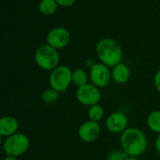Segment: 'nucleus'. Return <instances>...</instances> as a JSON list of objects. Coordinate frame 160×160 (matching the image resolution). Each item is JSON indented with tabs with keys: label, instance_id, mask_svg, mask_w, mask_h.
<instances>
[{
	"label": "nucleus",
	"instance_id": "nucleus-19",
	"mask_svg": "<svg viewBox=\"0 0 160 160\" xmlns=\"http://www.w3.org/2000/svg\"><path fill=\"white\" fill-rule=\"evenodd\" d=\"M154 85H155V88L157 89V91L160 93V69L156 73V74L154 76Z\"/></svg>",
	"mask_w": 160,
	"mask_h": 160
},
{
	"label": "nucleus",
	"instance_id": "nucleus-4",
	"mask_svg": "<svg viewBox=\"0 0 160 160\" xmlns=\"http://www.w3.org/2000/svg\"><path fill=\"white\" fill-rule=\"evenodd\" d=\"M30 147V140L23 133H16L6 138L3 143V150L7 157H19L24 155Z\"/></svg>",
	"mask_w": 160,
	"mask_h": 160
},
{
	"label": "nucleus",
	"instance_id": "nucleus-8",
	"mask_svg": "<svg viewBox=\"0 0 160 160\" xmlns=\"http://www.w3.org/2000/svg\"><path fill=\"white\" fill-rule=\"evenodd\" d=\"M46 40L47 43L56 50L63 49L68 46L70 41V33L65 27H53L48 32Z\"/></svg>",
	"mask_w": 160,
	"mask_h": 160
},
{
	"label": "nucleus",
	"instance_id": "nucleus-21",
	"mask_svg": "<svg viewBox=\"0 0 160 160\" xmlns=\"http://www.w3.org/2000/svg\"><path fill=\"white\" fill-rule=\"evenodd\" d=\"M155 148H156L157 152L160 155V134L157 137V139L155 141Z\"/></svg>",
	"mask_w": 160,
	"mask_h": 160
},
{
	"label": "nucleus",
	"instance_id": "nucleus-6",
	"mask_svg": "<svg viewBox=\"0 0 160 160\" xmlns=\"http://www.w3.org/2000/svg\"><path fill=\"white\" fill-rule=\"evenodd\" d=\"M76 99L82 106L90 108L92 106L99 104L101 100V92L99 88L88 83L77 89Z\"/></svg>",
	"mask_w": 160,
	"mask_h": 160
},
{
	"label": "nucleus",
	"instance_id": "nucleus-3",
	"mask_svg": "<svg viewBox=\"0 0 160 160\" xmlns=\"http://www.w3.org/2000/svg\"><path fill=\"white\" fill-rule=\"evenodd\" d=\"M34 58L37 65L44 71L52 72L59 66L60 55L58 50L52 47L48 43L38 46L35 51Z\"/></svg>",
	"mask_w": 160,
	"mask_h": 160
},
{
	"label": "nucleus",
	"instance_id": "nucleus-5",
	"mask_svg": "<svg viewBox=\"0 0 160 160\" xmlns=\"http://www.w3.org/2000/svg\"><path fill=\"white\" fill-rule=\"evenodd\" d=\"M72 71L66 65H59L52 70L49 76L50 88L57 92H65L72 84Z\"/></svg>",
	"mask_w": 160,
	"mask_h": 160
},
{
	"label": "nucleus",
	"instance_id": "nucleus-16",
	"mask_svg": "<svg viewBox=\"0 0 160 160\" xmlns=\"http://www.w3.org/2000/svg\"><path fill=\"white\" fill-rule=\"evenodd\" d=\"M104 108L101 105L98 104L95 106H92L88 109V118L90 121L98 123L104 118Z\"/></svg>",
	"mask_w": 160,
	"mask_h": 160
},
{
	"label": "nucleus",
	"instance_id": "nucleus-9",
	"mask_svg": "<svg viewBox=\"0 0 160 160\" xmlns=\"http://www.w3.org/2000/svg\"><path fill=\"white\" fill-rule=\"evenodd\" d=\"M106 128L113 134H122L128 125V118L122 111H115L110 114L105 122Z\"/></svg>",
	"mask_w": 160,
	"mask_h": 160
},
{
	"label": "nucleus",
	"instance_id": "nucleus-14",
	"mask_svg": "<svg viewBox=\"0 0 160 160\" xmlns=\"http://www.w3.org/2000/svg\"><path fill=\"white\" fill-rule=\"evenodd\" d=\"M56 0H41L38 4V9L43 15H52L58 8Z\"/></svg>",
	"mask_w": 160,
	"mask_h": 160
},
{
	"label": "nucleus",
	"instance_id": "nucleus-22",
	"mask_svg": "<svg viewBox=\"0 0 160 160\" xmlns=\"http://www.w3.org/2000/svg\"><path fill=\"white\" fill-rule=\"evenodd\" d=\"M3 160H19L17 157H6Z\"/></svg>",
	"mask_w": 160,
	"mask_h": 160
},
{
	"label": "nucleus",
	"instance_id": "nucleus-18",
	"mask_svg": "<svg viewBox=\"0 0 160 160\" xmlns=\"http://www.w3.org/2000/svg\"><path fill=\"white\" fill-rule=\"evenodd\" d=\"M128 158V155L121 149H116L112 151L106 157V160H126Z\"/></svg>",
	"mask_w": 160,
	"mask_h": 160
},
{
	"label": "nucleus",
	"instance_id": "nucleus-10",
	"mask_svg": "<svg viewBox=\"0 0 160 160\" xmlns=\"http://www.w3.org/2000/svg\"><path fill=\"white\" fill-rule=\"evenodd\" d=\"M101 133V127L98 123L93 121H86L82 123L78 130V136L83 142H94L96 141Z\"/></svg>",
	"mask_w": 160,
	"mask_h": 160
},
{
	"label": "nucleus",
	"instance_id": "nucleus-23",
	"mask_svg": "<svg viewBox=\"0 0 160 160\" xmlns=\"http://www.w3.org/2000/svg\"><path fill=\"white\" fill-rule=\"evenodd\" d=\"M126 160H139L138 157H128V158Z\"/></svg>",
	"mask_w": 160,
	"mask_h": 160
},
{
	"label": "nucleus",
	"instance_id": "nucleus-7",
	"mask_svg": "<svg viewBox=\"0 0 160 160\" xmlns=\"http://www.w3.org/2000/svg\"><path fill=\"white\" fill-rule=\"evenodd\" d=\"M89 78L91 84L98 88H104L108 86L112 78V70L110 67L106 66L101 62L96 63L92 68H90Z\"/></svg>",
	"mask_w": 160,
	"mask_h": 160
},
{
	"label": "nucleus",
	"instance_id": "nucleus-11",
	"mask_svg": "<svg viewBox=\"0 0 160 160\" xmlns=\"http://www.w3.org/2000/svg\"><path fill=\"white\" fill-rule=\"evenodd\" d=\"M19 122L13 116H3L0 119V136L4 138L10 137L18 133Z\"/></svg>",
	"mask_w": 160,
	"mask_h": 160
},
{
	"label": "nucleus",
	"instance_id": "nucleus-2",
	"mask_svg": "<svg viewBox=\"0 0 160 160\" xmlns=\"http://www.w3.org/2000/svg\"><path fill=\"white\" fill-rule=\"evenodd\" d=\"M98 60L110 68H113L123 60V49L118 41L111 38L101 39L96 45Z\"/></svg>",
	"mask_w": 160,
	"mask_h": 160
},
{
	"label": "nucleus",
	"instance_id": "nucleus-13",
	"mask_svg": "<svg viewBox=\"0 0 160 160\" xmlns=\"http://www.w3.org/2000/svg\"><path fill=\"white\" fill-rule=\"evenodd\" d=\"M146 124L148 128L154 133L160 134V110L152 111L146 120Z\"/></svg>",
	"mask_w": 160,
	"mask_h": 160
},
{
	"label": "nucleus",
	"instance_id": "nucleus-15",
	"mask_svg": "<svg viewBox=\"0 0 160 160\" xmlns=\"http://www.w3.org/2000/svg\"><path fill=\"white\" fill-rule=\"evenodd\" d=\"M89 79V74L83 69H76L72 73V84L78 88L88 84Z\"/></svg>",
	"mask_w": 160,
	"mask_h": 160
},
{
	"label": "nucleus",
	"instance_id": "nucleus-20",
	"mask_svg": "<svg viewBox=\"0 0 160 160\" xmlns=\"http://www.w3.org/2000/svg\"><path fill=\"white\" fill-rule=\"evenodd\" d=\"M75 1L76 0H56L57 4L60 7H64V8H68V7L72 6L75 3Z\"/></svg>",
	"mask_w": 160,
	"mask_h": 160
},
{
	"label": "nucleus",
	"instance_id": "nucleus-12",
	"mask_svg": "<svg viewBox=\"0 0 160 160\" xmlns=\"http://www.w3.org/2000/svg\"><path fill=\"white\" fill-rule=\"evenodd\" d=\"M112 78L117 84H126L130 78V70L128 65L121 62L112 68Z\"/></svg>",
	"mask_w": 160,
	"mask_h": 160
},
{
	"label": "nucleus",
	"instance_id": "nucleus-17",
	"mask_svg": "<svg viewBox=\"0 0 160 160\" xmlns=\"http://www.w3.org/2000/svg\"><path fill=\"white\" fill-rule=\"evenodd\" d=\"M59 95H60L59 92L50 88L42 91L40 98L44 104H52V103H55L59 99Z\"/></svg>",
	"mask_w": 160,
	"mask_h": 160
},
{
	"label": "nucleus",
	"instance_id": "nucleus-1",
	"mask_svg": "<svg viewBox=\"0 0 160 160\" xmlns=\"http://www.w3.org/2000/svg\"><path fill=\"white\" fill-rule=\"evenodd\" d=\"M122 150L128 157H139L142 156L148 147L146 135L137 127H128L120 137Z\"/></svg>",
	"mask_w": 160,
	"mask_h": 160
}]
</instances>
